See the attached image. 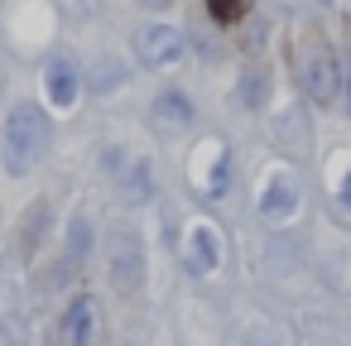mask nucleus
I'll return each mask as SVG.
<instances>
[{
    "label": "nucleus",
    "instance_id": "nucleus-3",
    "mask_svg": "<svg viewBox=\"0 0 351 346\" xmlns=\"http://www.w3.org/2000/svg\"><path fill=\"white\" fill-rule=\"evenodd\" d=\"M303 92L317 101V106H332L337 92H341V68H337V53L327 44H308L303 49Z\"/></svg>",
    "mask_w": 351,
    "mask_h": 346
},
{
    "label": "nucleus",
    "instance_id": "nucleus-12",
    "mask_svg": "<svg viewBox=\"0 0 351 346\" xmlns=\"http://www.w3.org/2000/svg\"><path fill=\"white\" fill-rule=\"evenodd\" d=\"M341 207H346V212H351V173H346V178H341Z\"/></svg>",
    "mask_w": 351,
    "mask_h": 346
},
{
    "label": "nucleus",
    "instance_id": "nucleus-11",
    "mask_svg": "<svg viewBox=\"0 0 351 346\" xmlns=\"http://www.w3.org/2000/svg\"><path fill=\"white\" fill-rule=\"evenodd\" d=\"M245 5H250V0H207V10H212L217 25H236L245 15Z\"/></svg>",
    "mask_w": 351,
    "mask_h": 346
},
{
    "label": "nucleus",
    "instance_id": "nucleus-4",
    "mask_svg": "<svg viewBox=\"0 0 351 346\" xmlns=\"http://www.w3.org/2000/svg\"><path fill=\"white\" fill-rule=\"evenodd\" d=\"M183 53H188V44L173 25H140L135 29V58L145 68H173V63H183Z\"/></svg>",
    "mask_w": 351,
    "mask_h": 346
},
{
    "label": "nucleus",
    "instance_id": "nucleus-13",
    "mask_svg": "<svg viewBox=\"0 0 351 346\" xmlns=\"http://www.w3.org/2000/svg\"><path fill=\"white\" fill-rule=\"evenodd\" d=\"M140 5H145V10H169L173 0H140Z\"/></svg>",
    "mask_w": 351,
    "mask_h": 346
},
{
    "label": "nucleus",
    "instance_id": "nucleus-6",
    "mask_svg": "<svg viewBox=\"0 0 351 346\" xmlns=\"http://www.w3.org/2000/svg\"><path fill=\"white\" fill-rule=\"evenodd\" d=\"M293 207H298V183H293V173H289V169L265 173V183H260V217L284 221Z\"/></svg>",
    "mask_w": 351,
    "mask_h": 346
},
{
    "label": "nucleus",
    "instance_id": "nucleus-5",
    "mask_svg": "<svg viewBox=\"0 0 351 346\" xmlns=\"http://www.w3.org/2000/svg\"><path fill=\"white\" fill-rule=\"evenodd\" d=\"M183 264L193 274H217L221 269V236L212 221H193L183 236Z\"/></svg>",
    "mask_w": 351,
    "mask_h": 346
},
{
    "label": "nucleus",
    "instance_id": "nucleus-10",
    "mask_svg": "<svg viewBox=\"0 0 351 346\" xmlns=\"http://www.w3.org/2000/svg\"><path fill=\"white\" fill-rule=\"evenodd\" d=\"M68 231H73V236H68V255H73V260H77V255L87 260V250H92V221H87V217H73Z\"/></svg>",
    "mask_w": 351,
    "mask_h": 346
},
{
    "label": "nucleus",
    "instance_id": "nucleus-1",
    "mask_svg": "<svg viewBox=\"0 0 351 346\" xmlns=\"http://www.w3.org/2000/svg\"><path fill=\"white\" fill-rule=\"evenodd\" d=\"M49 149V116L34 106V101H20L10 116H5V173L25 178Z\"/></svg>",
    "mask_w": 351,
    "mask_h": 346
},
{
    "label": "nucleus",
    "instance_id": "nucleus-2",
    "mask_svg": "<svg viewBox=\"0 0 351 346\" xmlns=\"http://www.w3.org/2000/svg\"><path fill=\"white\" fill-rule=\"evenodd\" d=\"M106 274L121 293H135L145 284V240L130 221H116L106 231Z\"/></svg>",
    "mask_w": 351,
    "mask_h": 346
},
{
    "label": "nucleus",
    "instance_id": "nucleus-9",
    "mask_svg": "<svg viewBox=\"0 0 351 346\" xmlns=\"http://www.w3.org/2000/svg\"><path fill=\"white\" fill-rule=\"evenodd\" d=\"M154 125L164 130H188L193 125V101L183 92H159L154 97Z\"/></svg>",
    "mask_w": 351,
    "mask_h": 346
},
{
    "label": "nucleus",
    "instance_id": "nucleus-7",
    "mask_svg": "<svg viewBox=\"0 0 351 346\" xmlns=\"http://www.w3.org/2000/svg\"><path fill=\"white\" fill-rule=\"evenodd\" d=\"M58 336H63V346H92L97 341V303L92 298H73L68 312H63Z\"/></svg>",
    "mask_w": 351,
    "mask_h": 346
},
{
    "label": "nucleus",
    "instance_id": "nucleus-8",
    "mask_svg": "<svg viewBox=\"0 0 351 346\" xmlns=\"http://www.w3.org/2000/svg\"><path fill=\"white\" fill-rule=\"evenodd\" d=\"M44 87H49V101H53V106H73V101L82 97V73L58 53V58H49V68H44Z\"/></svg>",
    "mask_w": 351,
    "mask_h": 346
}]
</instances>
